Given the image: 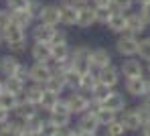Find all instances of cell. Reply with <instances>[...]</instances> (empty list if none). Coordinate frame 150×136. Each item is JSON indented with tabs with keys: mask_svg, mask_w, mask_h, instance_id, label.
<instances>
[{
	"mask_svg": "<svg viewBox=\"0 0 150 136\" xmlns=\"http://www.w3.org/2000/svg\"><path fill=\"white\" fill-rule=\"evenodd\" d=\"M124 91L132 98H142L146 93V75L144 77H136V79H126L124 83Z\"/></svg>",
	"mask_w": 150,
	"mask_h": 136,
	"instance_id": "19",
	"label": "cell"
},
{
	"mask_svg": "<svg viewBox=\"0 0 150 136\" xmlns=\"http://www.w3.org/2000/svg\"><path fill=\"white\" fill-rule=\"evenodd\" d=\"M138 10H140V14L144 16V21H146V25L150 27V2H148V4H144V6H140Z\"/></svg>",
	"mask_w": 150,
	"mask_h": 136,
	"instance_id": "44",
	"label": "cell"
},
{
	"mask_svg": "<svg viewBox=\"0 0 150 136\" xmlns=\"http://www.w3.org/2000/svg\"><path fill=\"white\" fill-rule=\"evenodd\" d=\"M55 33H57V27H53V25L35 23L30 27V39H33V43H53Z\"/></svg>",
	"mask_w": 150,
	"mask_h": 136,
	"instance_id": "5",
	"label": "cell"
},
{
	"mask_svg": "<svg viewBox=\"0 0 150 136\" xmlns=\"http://www.w3.org/2000/svg\"><path fill=\"white\" fill-rule=\"evenodd\" d=\"M61 134H63V128H59L55 122H51L47 118V122H45V126L41 130V136H61Z\"/></svg>",
	"mask_w": 150,
	"mask_h": 136,
	"instance_id": "37",
	"label": "cell"
},
{
	"mask_svg": "<svg viewBox=\"0 0 150 136\" xmlns=\"http://www.w3.org/2000/svg\"><path fill=\"white\" fill-rule=\"evenodd\" d=\"M120 73L124 79H136L146 75V63L138 57H126L120 63Z\"/></svg>",
	"mask_w": 150,
	"mask_h": 136,
	"instance_id": "2",
	"label": "cell"
},
{
	"mask_svg": "<svg viewBox=\"0 0 150 136\" xmlns=\"http://www.w3.org/2000/svg\"><path fill=\"white\" fill-rule=\"evenodd\" d=\"M77 12L79 6L75 2H59V14L63 27H77Z\"/></svg>",
	"mask_w": 150,
	"mask_h": 136,
	"instance_id": "9",
	"label": "cell"
},
{
	"mask_svg": "<svg viewBox=\"0 0 150 136\" xmlns=\"http://www.w3.org/2000/svg\"><path fill=\"white\" fill-rule=\"evenodd\" d=\"M101 106L108 110H112V112H116V114H120L124 108H128V100H126V96L122 93V91H112L103 102H101Z\"/></svg>",
	"mask_w": 150,
	"mask_h": 136,
	"instance_id": "16",
	"label": "cell"
},
{
	"mask_svg": "<svg viewBox=\"0 0 150 136\" xmlns=\"http://www.w3.org/2000/svg\"><path fill=\"white\" fill-rule=\"evenodd\" d=\"M114 14V8L112 6H105V8H96V23L101 25V27H108L110 18Z\"/></svg>",
	"mask_w": 150,
	"mask_h": 136,
	"instance_id": "34",
	"label": "cell"
},
{
	"mask_svg": "<svg viewBox=\"0 0 150 136\" xmlns=\"http://www.w3.org/2000/svg\"><path fill=\"white\" fill-rule=\"evenodd\" d=\"M112 63H114V57H112V53H110L108 49H103V47H96V49H91V57H89V65H91V69L100 71V69L108 67V65H112Z\"/></svg>",
	"mask_w": 150,
	"mask_h": 136,
	"instance_id": "10",
	"label": "cell"
},
{
	"mask_svg": "<svg viewBox=\"0 0 150 136\" xmlns=\"http://www.w3.org/2000/svg\"><path fill=\"white\" fill-rule=\"evenodd\" d=\"M41 8H43V2H41V0H33V2H30L28 12L35 16V21H39V12H41Z\"/></svg>",
	"mask_w": 150,
	"mask_h": 136,
	"instance_id": "41",
	"label": "cell"
},
{
	"mask_svg": "<svg viewBox=\"0 0 150 136\" xmlns=\"http://www.w3.org/2000/svg\"><path fill=\"white\" fill-rule=\"evenodd\" d=\"M30 57L37 63H51V43H33L30 45Z\"/></svg>",
	"mask_w": 150,
	"mask_h": 136,
	"instance_id": "18",
	"label": "cell"
},
{
	"mask_svg": "<svg viewBox=\"0 0 150 136\" xmlns=\"http://www.w3.org/2000/svg\"><path fill=\"white\" fill-rule=\"evenodd\" d=\"M134 6H136V0H112V8L116 10V12H132L134 10Z\"/></svg>",
	"mask_w": 150,
	"mask_h": 136,
	"instance_id": "35",
	"label": "cell"
},
{
	"mask_svg": "<svg viewBox=\"0 0 150 136\" xmlns=\"http://www.w3.org/2000/svg\"><path fill=\"white\" fill-rule=\"evenodd\" d=\"M37 23H45L59 27L61 25V14H59V4H43L41 12H39V21Z\"/></svg>",
	"mask_w": 150,
	"mask_h": 136,
	"instance_id": "11",
	"label": "cell"
},
{
	"mask_svg": "<svg viewBox=\"0 0 150 136\" xmlns=\"http://www.w3.org/2000/svg\"><path fill=\"white\" fill-rule=\"evenodd\" d=\"M43 85H45V91L55 93V96H63V91L67 89V87H65V81H63V77H61V75H51Z\"/></svg>",
	"mask_w": 150,
	"mask_h": 136,
	"instance_id": "24",
	"label": "cell"
},
{
	"mask_svg": "<svg viewBox=\"0 0 150 136\" xmlns=\"http://www.w3.org/2000/svg\"><path fill=\"white\" fill-rule=\"evenodd\" d=\"M43 96H45V85H41V83H30V85H26V89H25V100L26 102H30V104H35V106H41Z\"/></svg>",
	"mask_w": 150,
	"mask_h": 136,
	"instance_id": "22",
	"label": "cell"
},
{
	"mask_svg": "<svg viewBox=\"0 0 150 136\" xmlns=\"http://www.w3.org/2000/svg\"><path fill=\"white\" fill-rule=\"evenodd\" d=\"M2 39L6 45H14V43H21V41H26V30L14 23H10L8 27H4L2 30Z\"/></svg>",
	"mask_w": 150,
	"mask_h": 136,
	"instance_id": "14",
	"label": "cell"
},
{
	"mask_svg": "<svg viewBox=\"0 0 150 136\" xmlns=\"http://www.w3.org/2000/svg\"><path fill=\"white\" fill-rule=\"evenodd\" d=\"M71 2H75L77 6H83V4H91V0H71Z\"/></svg>",
	"mask_w": 150,
	"mask_h": 136,
	"instance_id": "50",
	"label": "cell"
},
{
	"mask_svg": "<svg viewBox=\"0 0 150 136\" xmlns=\"http://www.w3.org/2000/svg\"><path fill=\"white\" fill-rule=\"evenodd\" d=\"M118 118H120V122L126 126V130H128V132H138V130L142 128L136 108H124L120 114H118Z\"/></svg>",
	"mask_w": 150,
	"mask_h": 136,
	"instance_id": "13",
	"label": "cell"
},
{
	"mask_svg": "<svg viewBox=\"0 0 150 136\" xmlns=\"http://www.w3.org/2000/svg\"><path fill=\"white\" fill-rule=\"evenodd\" d=\"M59 2H71V0H59Z\"/></svg>",
	"mask_w": 150,
	"mask_h": 136,
	"instance_id": "56",
	"label": "cell"
},
{
	"mask_svg": "<svg viewBox=\"0 0 150 136\" xmlns=\"http://www.w3.org/2000/svg\"><path fill=\"white\" fill-rule=\"evenodd\" d=\"M0 136H18L8 124H4V126H0Z\"/></svg>",
	"mask_w": 150,
	"mask_h": 136,
	"instance_id": "45",
	"label": "cell"
},
{
	"mask_svg": "<svg viewBox=\"0 0 150 136\" xmlns=\"http://www.w3.org/2000/svg\"><path fill=\"white\" fill-rule=\"evenodd\" d=\"M96 23V8L91 4H83L79 6V12H77V27L79 28H91Z\"/></svg>",
	"mask_w": 150,
	"mask_h": 136,
	"instance_id": "15",
	"label": "cell"
},
{
	"mask_svg": "<svg viewBox=\"0 0 150 136\" xmlns=\"http://www.w3.org/2000/svg\"><path fill=\"white\" fill-rule=\"evenodd\" d=\"M138 45H140V37L130 35V33L118 35V39H116V43H114L116 53L120 55L122 59H126V57H136V55H138Z\"/></svg>",
	"mask_w": 150,
	"mask_h": 136,
	"instance_id": "1",
	"label": "cell"
},
{
	"mask_svg": "<svg viewBox=\"0 0 150 136\" xmlns=\"http://www.w3.org/2000/svg\"><path fill=\"white\" fill-rule=\"evenodd\" d=\"M16 106H18V96H14V93H10V91H2L0 93V108L6 110V112H14L16 110Z\"/></svg>",
	"mask_w": 150,
	"mask_h": 136,
	"instance_id": "28",
	"label": "cell"
},
{
	"mask_svg": "<svg viewBox=\"0 0 150 136\" xmlns=\"http://www.w3.org/2000/svg\"><path fill=\"white\" fill-rule=\"evenodd\" d=\"M23 136H39V134H35V132H28V130H25V134Z\"/></svg>",
	"mask_w": 150,
	"mask_h": 136,
	"instance_id": "53",
	"label": "cell"
},
{
	"mask_svg": "<svg viewBox=\"0 0 150 136\" xmlns=\"http://www.w3.org/2000/svg\"><path fill=\"white\" fill-rule=\"evenodd\" d=\"M77 126H79L81 130H87V132H98V130L101 128V124H100V120H98V116H96L93 110H87V112L79 114Z\"/></svg>",
	"mask_w": 150,
	"mask_h": 136,
	"instance_id": "17",
	"label": "cell"
},
{
	"mask_svg": "<svg viewBox=\"0 0 150 136\" xmlns=\"http://www.w3.org/2000/svg\"><path fill=\"white\" fill-rule=\"evenodd\" d=\"M91 6L93 8H105V6H112V0H91Z\"/></svg>",
	"mask_w": 150,
	"mask_h": 136,
	"instance_id": "46",
	"label": "cell"
},
{
	"mask_svg": "<svg viewBox=\"0 0 150 136\" xmlns=\"http://www.w3.org/2000/svg\"><path fill=\"white\" fill-rule=\"evenodd\" d=\"M89 110H93V112H96V116H98V120H100L101 128H103V126H108L110 122L118 120V114H116V112H112V110L103 108L101 104H100V106H89Z\"/></svg>",
	"mask_w": 150,
	"mask_h": 136,
	"instance_id": "25",
	"label": "cell"
},
{
	"mask_svg": "<svg viewBox=\"0 0 150 136\" xmlns=\"http://www.w3.org/2000/svg\"><path fill=\"white\" fill-rule=\"evenodd\" d=\"M51 61H69L71 57V45L67 43H53L51 45Z\"/></svg>",
	"mask_w": 150,
	"mask_h": 136,
	"instance_id": "23",
	"label": "cell"
},
{
	"mask_svg": "<svg viewBox=\"0 0 150 136\" xmlns=\"http://www.w3.org/2000/svg\"><path fill=\"white\" fill-rule=\"evenodd\" d=\"M21 65H23L21 59L14 53L2 55V57H0V77H10V75H14V73L21 69Z\"/></svg>",
	"mask_w": 150,
	"mask_h": 136,
	"instance_id": "12",
	"label": "cell"
},
{
	"mask_svg": "<svg viewBox=\"0 0 150 136\" xmlns=\"http://www.w3.org/2000/svg\"><path fill=\"white\" fill-rule=\"evenodd\" d=\"M26 41H21V43H14V45H8V49H10V53H14V55H18V53H25L26 51Z\"/></svg>",
	"mask_w": 150,
	"mask_h": 136,
	"instance_id": "42",
	"label": "cell"
},
{
	"mask_svg": "<svg viewBox=\"0 0 150 136\" xmlns=\"http://www.w3.org/2000/svg\"><path fill=\"white\" fill-rule=\"evenodd\" d=\"M103 128H105V134H108V136H126V132H128L126 126L120 122V118L114 120V122H110V124L103 126Z\"/></svg>",
	"mask_w": 150,
	"mask_h": 136,
	"instance_id": "33",
	"label": "cell"
},
{
	"mask_svg": "<svg viewBox=\"0 0 150 136\" xmlns=\"http://www.w3.org/2000/svg\"><path fill=\"white\" fill-rule=\"evenodd\" d=\"M98 79L101 83H105L108 87H112V89H116L120 81H122V73H120V67H116L114 63L112 65H108V67H103L98 71Z\"/></svg>",
	"mask_w": 150,
	"mask_h": 136,
	"instance_id": "8",
	"label": "cell"
},
{
	"mask_svg": "<svg viewBox=\"0 0 150 136\" xmlns=\"http://www.w3.org/2000/svg\"><path fill=\"white\" fill-rule=\"evenodd\" d=\"M71 118H73V114H69V112H51L49 114V120L51 122H55L59 128H69V124H71Z\"/></svg>",
	"mask_w": 150,
	"mask_h": 136,
	"instance_id": "30",
	"label": "cell"
},
{
	"mask_svg": "<svg viewBox=\"0 0 150 136\" xmlns=\"http://www.w3.org/2000/svg\"><path fill=\"white\" fill-rule=\"evenodd\" d=\"M4 89L10 91V93H14V96H21V93H25V89H26V81L18 79L16 75L4 77Z\"/></svg>",
	"mask_w": 150,
	"mask_h": 136,
	"instance_id": "26",
	"label": "cell"
},
{
	"mask_svg": "<svg viewBox=\"0 0 150 136\" xmlns=\"http://www.w3.org/2000/svg\"><path fill=\"white\" fill-rule=\"evenodd\" d=\"M103 136H108V134H103Z\"/></svg>",
	"mask_w": 150,
	"mask_h": 136,
	"instance_id": "57",
	"label": "cell"
},
{
	"mask_svg": "<svg viewBox=\"0 0 150 136\" xmlns=\"http://www.w3.org/2000/svg\"><path fill=\"white\" fill-rule=\"evenodd\" d=\"M63 100H65L67 108H69V112L73 116H79V114L87 112L89 106H91V98L85 91H69V96H65Z\"/></svg>",
	"mask_w": 150,
	"mask_h": 136,
	"instance_id": "4",
	"label": "cell"
},
{
	"mask_svg": "<svg viewBox=\"0 0 150 136\" xmlns=\"http://www.w3.org/2000/svg\"><path fill=\"white\" fill-rule=\"evenodd\" d=\"M63 136H81V130L75 126V128H65L63 130Z\"/></svg>",
	"mask_w": 150,
	"mask_h": 136,
	"instance_id": "47",
	"label": "cell"
},
{
	"mask_svg": "<svg viewBox=\"0 0 150 136\" xmlns=\"http://www.w3.org/2000/svg\"><path fill=\"white\" fill-rule=\"evenodd\" d=\"M8 120H10V112H6V110L0 108V126H4Z\"/></svg>",
	"mask_w": 150,
	"mask_h": 136,
	"instance_id": "48",
	"label": "cell"
},
{
	"mask_svg": "<svg viewBox=\"0 0 150 136\" xmlns=\"http://www.w3.org/2000/svg\"><path fill=\"white\" fill-rule=\"evenodd\" d=\"M33 0H6V8L10 12H23V10H28Z\"/></svg>",
	"mask_w": 150,
	"mask_h": 136,
	"instance_id": "36",
	"label": "cell"
},
{
	"mask_svg": "<svg viewBox=\"0 0 150 136\" xmlns=\"http://www.w3.org/2000/svg\"><path fill=\"white\" fill-rule=\"evenodd\" d=\"M140 134H142V136H150V124H146V126L140 128Z\"/></svg>",
	"mask_w": 150,
	"mask_h": 136,
	"instance_id": "49",
	"label": "cell"
},
{
	"mask_svg": "<svg viewBox=\"0 0 150 136\" xmlns=\"http://www.w3.org/2000/svg\"><path fill=\"white\" fill-rule=\"evenodd\" d=\"M12 23L18 25V27H23L25 30H30V27H33L37 21H35V16H33L28 10H23V12H12Z\"/></svg>",
	"mask_w": 150,
	"mask_h": 136,
	"instance_id": "27",
	"label": "cell"
},
{
	"mask_svg": "<svg viewBox=\"0 0 150 136\" xmlns=\"http://www.w3.org/2000/svg\"><path fill=\"white\" fill-rule=\"evenodd\" d=\"M59 98H61V96H55V93H49V91H45V96H43V102H41V106H39V108H43L45 112H51V110L55 108V104L59 102Z\"/></svg>",
	"mask_w": 150,
	"mask_h": 136,
	"instance_id": "38",
	"label": "cell"
},
{
	"mask_svg": "<svg viewBox=\"0 0 150 136\" xmlns=\"http://www.w3.org/2000/svg\"><path fill=\"white\" fill-rule=\"evenodd\" d=\"M136 112H138V118H140V124H142V126L150 124V108L148 106L140 104V106H136Z\"/></svg>",
	"mask_w": 150,
	"mask_h": 136,
	"instance_id": "39",
	"label": "cell"
},
{
	"mask_svg": "<svg viewBox=\"0 0 150 136\" xmlns=\"http://www.w3.org/2000/svg\"><path fill=\"white\" fill-rule=\"evenodd\" d=\"M126 28H128V18H126V14L114 10V14H112V18H110V23H108V30L118 37V35H124Z\"/></svg>",
	"mask_w": 150,
	"mask_h": 136,
	"instance_id": "20",
	"label": "cell"
},
{
	"mask_svg": "<svg viewBox=\"0 0 150 136\" xmlns=\"http://www.w3.org/2000/svg\"><path fill=\"white\" fill-rule=\"evenodd\" d=\"M126 18H128V28H126V33L136 35V37H144V33L148 30V25H146L144 16L140 14V10H132V12H128Z\"/></svg>",
	"mask_w": 150,
	"mask_h": 136,
	"instance_id": "7",
	"label": "cell"
},
{
	"mask_svg": "<svg viewBox=\"0 0 150 136\" xmlns=\"http://www.w3.org/2000/svg\"><path fill=\"white\" fill-rule=\"evenodd\" d=\"M10 23H12V12H10L6 6L0 8V30H2L4 27H8Z\"/></svg>",
	"mask_w": 150,
	"mask_h": 136,
	"instance_id": "40",
	"label": "cell"
},
{
	"mask_svg": "<svg viewBox=\"0 0 150 136\" xmlns=\"http://www.w3.org/2000/svg\"><path fill=\"white\" fill-rule=\"evenodd\" d=\"M45 118L41 116V114H35L33 118H28L25 122V128L28 130V132H35V134H39L41 136V130H43V126H45Z\"/></svg>",
	"mask_w": 150,
	"mask_h": 136,
	"instance_id": "31",
	"label": "cell"
},
{
	"mask_svg": "<svg viewBox=\"0 0 150 136\" xmlns=\"http://www.w3.org/2000/svg\"><path fill=\"white\" fill-rule=\"evenodd\" d=\"M2 43H4V39H2V33H0V47H2Z\"/></svg>",
	"mask_w": 150,
	"mask_h": 136,
	"instance_id": "55",
	"label": "cell"
},
{
	"mask_svg": "<svg viewBox=\"0 0 150 136\" xmlns=\"http://www.w3.org/2000/svg\"><path fill=\"white\" fill-rule=\"evenodd\" d=\"M4 91V77H0V93Z\"/></svg>",
	"mask_w": 150,
	"mask_h": 136,
	"instance_id": "52",
	"label": "cell"
},
{
	"mask_svg": "<svg viewBox=\"0 0 150 136\" xmlns=\"http://www.w3.org/2000/svg\"><path fill=\"white\" fill-rule=\"evenodd\" d=\"M69 39H67V30H63V28L57 27V33H55V39H53V43H67ZM51 43V45H53Z\"/></svg>",
	"mask_w": 150,
	"mask_h": 136,
	"instance_id": "43",
	"label": "cell"
},
{
	"mask_svg": "<svg viewBox=\"0 0 150 136\" xmlns=\"http://www.w3.org/2000/svg\"><path fill=\"white\" fill-rule=\"evenodd\" d=\"M100 81L98 79V71L96 69H89V71H85L83 75H81V89L79 91H85V93H89L93 87H96V83Z\"/></svg>",
	"mask_w": 150,
	"mask_h": 136,
	"instance_id": "29",
	"label": "cell"
},
{
	"mask_svg": "<svg viewBox=\"0 0 150 136\" xmlns=\"http://www.w3.org/2000/svg\"><path fill=\"white\" fill-rule=\"evenodd\" d=\"M89 57H91V47H87V45H77V47H71L69 63H71L73 69L81 71V73H85V71L91 69V65H89Z\"/></svg>",
	"mask_w": 150,
	"mask_h": 136,
	"instance_id": "3",
	"label": "cell"
},
{
	"mask_svg": "<svg viewBox=\"0 0 150 136\" xmlns=\"http://www.w3.org/2000/svg\"><path fill=\"white\" fill-rule=\"evenodd\" d=\"M146 75H148V77H150V61H148V63H146Z\"/></svg>",
	"mask_w": 150,
	"mask_h": 136,
	"instance_id": "54",
	"label": "cell"
},
{
	"mask_svg": "<svg viewBox=\"0 0 150 136\" xmlns=\"http://www.w3.org/2000/svg\"><path fill=\"white\" fill-rule=\"evenodd\" d=\"M81 71H77V69H73L71 67V63H69V69L61 75L63 77V81H65V87L69 89V91H79L81 89Z\"/></svg>",
	"mask_w": 150,
	"mask_h": 136,
	"instance_id": "21",
	"label": "cell"
},
{
	"mask_svg": "<svg viewBox=\"0 0 150 136\" xmlns=\"http://www.w3.org/2000/svg\"><path fill=\"white\" fill-rule=\"evenodd\" d=\"M53 75V69H51V63H37L33 61V65L28 67V81L30 83H43Z\"/></svg>",
	"mask_w": 150,
	"mask_h": 136,
	"instance_id": "6",
	"label": "cell"
},
{
	"mask_svg": "<svg viewBox=\"0 0 150 136\" xmlns=\"http://www.w3.org/2000/svg\"><path fill=\"white\" fill-rule=\"evenodd\" d=\"M150 0H136V6H138V8H140V6H144V4H148Z\"/></svg>",
	"mask_w": 150,
	"mask_h": 136,
	"instance_id": "51",
	"label": "cell"
},
{
	"mask_svg": "<svg viewBox=\"0 0 150 136\" xmlns=\"http://www.w3.org/2000/svg\"><path fill=\"white\" fill-rule=\"evenodd\" d=\"M138 59H142L144 63L150 61V35H144L140 37V45H138Z\"/></svg>",
	"mask_w": 150,
	"mask_h": 136,
	"instance_id": "32",
	"label": "cell"
}]
</instances>
